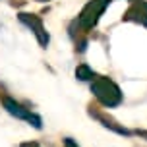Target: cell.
Returning <instances> with one entry per match:
<instances>
[{
    "mask_svg": "<svg viewBox=\"0 0 147 147\" xmlns=\"http://www.w3.org/2000/svg\"><path fill=\"white\" fill-rule=\"evenodd\" d=\"M91 91L93 95L97 97V101L107 107V109H112V107H118L122 103V93H120V87L109 78H93V83H91Z\"/></svg>",
    "mask_w": 147,
    "mask_h": 147,
    "instance_id": "obj_1",
    "label": "cell"
},
{
    "mask_svg": "<svg viewBox=\"0 0 147 147\" xmlns=\"http://www.w3.org/2000/svg\"><path fill=\"white\" fill-rule=\"evenodd\" d=\"M109 4H110V0H91L89 4H85V8L81 10V14H80V25L83 29H91L99 22L101 14L107 10Z\"/></svg>",
    "mask_w": 147,
    "mask_h": 147,
    "instance_id": "obj_2",
    "label": "cell"
},
{
    "mask_svg": "<svg viewBox=\"0 0 147 147\" xmlns=\"http://www.w3.org/2000/svg\"><path fill=\"white\" fill-rule=\"evenodd\" d=\"M2 105H4V109H6L12 116H16L18 120H27V122H31V124L35 126L37 130L41 128V118L37 116V114H33L31 110H27L25 107H22L18 101L10 99V97H2Z\"/></svg>",
    "mask_w": 147,
    "mask_h": 147,
    "instance_id": "obj_3",
    "label": "cell"
},
{
    "mask_svg": "<svg viewBox=\"0 0 147 147\" xmlns=\"http://www.w3.org/2000/svg\"><path fill=\"white\" fill-rule=\"evenodd\" d=\"M20 22L25 23V25H27V27L35 33V37L39 39V43L43 45V47H47V45H49V33L45 31L41 18H37L35 14H20Z\"/></svg>",
    "mask_w": 147,
    "mask_h": 147,
    "instance_id": "obj_4",
    "label": "cell"
},
{
    "mask_svg": "<svg viewBox=\"0 0 147 147\" xmlns=\"http://www.w3.org/2000/svg\"><path fill=\"white\" fill-rule=\"evenodd\" d=\"M124 20H128V22H138V23H141V25L147 27V2L138 0V2L128 10V14L124 16Z\"/></svg>",
    "mask_w": 147,
    "mask_h": 147,
    "instance_id": "obj_5",
    "label": "cell"
},
{
    "mask_svg": "<svg viewBox=\"0 0 147 147\" xmlns=\"http://www.w3.org/2000/svg\"><path fill=\"white\" fill-rule=\"evenodd\" d=\"M91 116H95L97 120H99V122H103V126H105V128H110V130H114L116 134H122V136H130V132H128L126 128H120V126H116L114 122H112V120H109V118H105L103 114H99V112H95V114L91 112Z\"/></svg>",
    "mask_w": 147,
    "mask_h": 147,
    "instance_id": "obj_6",
    "label": "cell"
},
{
    "mask_svg": "<svg viewBox=\"0 0 147 147\" xmlns=\"http://www.w3.org/2000/svg\"><path fill=\"white\" fill-rule=\"evenodd\" d=\"M76 78L80 81H93V78H95V74H93V70L89 66H85V64H81V66H78V70H76Z\"/></svg>",
    "mask_w": 147,
    "mask_h": 147,
    "instance_id": "obj_7",
    "label": "cell"
},
{
    "mask_svg": "<svg viewBox=\"0 0 147 147\" xmlns=\"http://www.w3.org/2000/svg\"><path fill=\"white\" fill-rule=\"evenodd\" d=\"M64 147H80V145H78L72 138H66V140H64Z\"/></svg>",
    "mask_w": 147,
    "mask_h": 147,
    "instance_id": "obj_8",
    "label": "cell"
},
{
    "mask_svg": "<svg viewBox=\"0 0 147 147\" xmlns=\"http://www.w3.org/2000/svg\"><path fill=\"white\" fill-rule=\"evenodd\" d=\"M20 147H41L39 143H35V141H29V143H22Z\"/></svg>",
    "mask_w": 147,
    "mask_h": 147,
    "instance_id": "obj_9",
    "label": "cell"
},
{
    "mask_svg": "<svg viewBox=\"0 0 147 147\" xmlns=\"http://www.w3.org/2000/svg\"><path fill=\"white\" fill-rule=\"evenodd\" d=\"M136 134H138V136H141V138H145V140H147V132H145V130H138Z\"/></svg>",
    "mask_w": 147,
    "mask_h": 147,
    "instance_id": "obj_10",
    "label": "cell"
}]
</instances>
